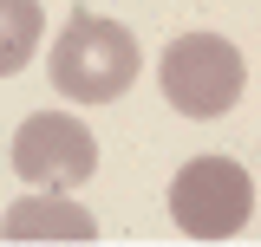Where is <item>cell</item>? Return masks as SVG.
Masks as SVG:
<instances>
[{
	"instance_id": "1",
	"label": "cell",
	"mask_w": 261,
	"mask_h": 247,
	"mask_svg": "<svg viewBox=\"0 0 261 247\" xmlns=\"http://www.w3.org/2000/svg\"><path fill=\"white\" fill-rule=\"evenodd\" d=\"M137 59L144 52H137L130 26L105 20V13H72L65 33L53 39V52H46V72L72 104H111V98L130 91Z\"/></svg>"
},
{
	"instance_id": "2",
	"label": "cell",
	"mask_w": 261,
	"mask_h": 247,
	"mask_svg": "<svg viewBox=\"0 0 261 247\" xmlns=\"http://www.w3.org/2000/svg\"><path fill=\"white\" fill-rule=\"evenodd\" d=\"M242 85H248V65L235 52V39H222V33H176L170 39V52H163V98L183 117H196V123L222 117L242 98Z\"/></svg>"
},
{
	"instance_id": "3",
	"label": "cell",
	"mask_w": 261,
	"mask_h": 247,
	"mask_svg": "<svg viewBox=\"0 0 261 247\" xmlns=\"http://www.w3.org/2000/svg\"><path fill=\"white\" fill-rule=\"evenodd\" d=\"M170 215L196 241H228L255 215V182L235 156H190L170 182Z\"/></svg>"
},
{
	"instance_id": "4",
	"label": "cell",
	"mask_w": 261,
	"mask_h": 247,
	"mask_svg": "<svg viewBox=\"0 0 261 247\" xmlns=\"http://www.w3.org/2000/svg\"><path fill=\"white\" fill-rule=\"evenodd\" d=\"M13 169L33 189H79L98 169V137L65 111H39L13 130Z\"/></svg>"
},
{
	"instance_id": "5",
	"label": "cell",
	"mask_w": 261,
	"mask_h": 247,
	"mask_svg": "<svg viewBox=\"0 0 261 247\" xmlns=\"http://www.w3.org/2000/svg\"><path fill=\"white\" fill-rule=\"evenodd\" d=\"M0 234L7 241H98V221L79 208V202H65L59 189H46V195H20L7 215H0Z\"/></svg>"
},
{
	"instance_id": "6",
	"label": "cell",
	"mask_w": 261,
	"mask_h": 247,
	"mask_svg": "<svg viewBox=\"0 0 261 247\" xmlns=\"http://www.w3.org/2000/svg\"><path fill=\"white\" fill-rule=\"evenodd\" d=\"M39 39H46L39 0H0V78L27 72V59L39 52Z\"/></svg>"
}]
</instances>
